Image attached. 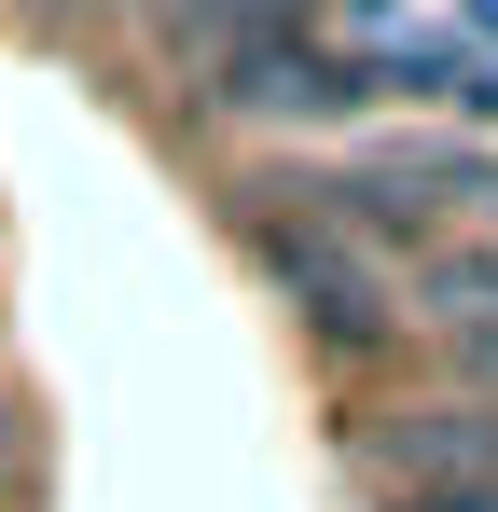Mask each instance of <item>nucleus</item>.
Listing matches in <instances>:
<instances>
[{"instance_id":"f03ea898","label":"nucleus","mask_w":498,"mask_h":512,"mask_svg":"<svg viewBox=\"0 0 498 512\" xmlns=\"http://www.w3.org/2000/svg\"><path fill=\"white\" fill-rule=\"evenodd\" d=\"M305 194H319L346 236H374L388 263L443 250V236H471V222L498 236V153L485 139H374V153H346V167H305Z\"/></svg>"},{"instance_id":"20e7f679","label":"nucleus","mask_w":498,"mask_h":512,"mask_svg":"<svg viewBox=\"0 0 498 512\" xmlns=\"http://www.w3.org/2000/svg\"><path fill=\"white\" fill-rule=\"evenodd\" d=\"M360 457L388 485H498V388L485 402H415V416H374Z\"/></svg>"},{"instance_id":"7ed1b4c3","label":"nucleus","mask_w":498,"mask_h":512,"mask_svg":"<svg viewBox=\"0 0 498 512\" xmlns=\"http://www.w3.org/2000/svg\"><path fill=\"white\" fill-rule=\"evenodd\" d=\"M194 97L236 111V125H346V111L374 97V70H360V42H319L305 14H263V28H236V42L194 70Z\"/></svg>"},{"instance_id":"39448f33","label":"nucleus","mask_w":498,"mask_h":512,"mask_svg":"<svg viewBox=\"0 0 498 512\" xmlns=\"http://www.w3.org/2000/svg\"><path fill=\"white\" fill-rule=\"evenodd\" d=\"M263 14H305V0H153V42L180 56V70H208L236 28H263Z\"/></svg>"},{"instance_id":"f257e3e1","label":"nucleus","mask_w":498,"mask_h":512,"mask_svg":"<svg viewBox=\"0 0 498 512\" xmlns=\"http://www.w3.org/2000/svg\"><path fill=\"white\" fill-rule=\"evenodd\" d=\"M236 236H249V263H263V291H277L319 346H346V360H360V346L402 333V263L374 250V236H346L305 180H249Z\"/></svg>"}]
</instances>
